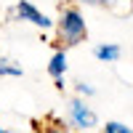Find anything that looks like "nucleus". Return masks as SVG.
Instances as JSON below:
<instances>
[{
    "label": "nucleus",
    "instance_id": "10",
    "mask_svg": "<svg viewBox=\"0 0 133 133\" xmlns=\"http://www.w3.org/2000/svg\"><path fill=\"white\" fill-rule=\"evenodd\" d=\"M77 3H85V5H109L112 0H77Z\"/></svg>",
    "mask_w": 133,
    "mask_h": 133
},
{
    "label": "nucleus",
    "instance_id": "11",
    "mask_svg": "<svg viewBox=\"0 0 133 133\" xmlns=\"http://www.w3.org/2000/svg\"><path fill=\"white\" fill-rule=\"evenodd\" d=\"M0 133H11V130H5V128H0Z\"/></svg>",
    "mask_w": 133,
    "mask_h": 133
},
{
    "label": "nucleus",
    "instance_id": "5",
    "mask_svg": "<svg viewBox=\"0 0 133 133\" xmlns=\"http://www.w3.org/2000/svg\"><path fill=\"white\" fill-rule=\"evenodd\" d=\"M96 59L98 61H117L120 59V45L115 43H101V45H96Z\"/></svg>",
    "mask_w": 133,
    "mask_h": 133
},
{
    "label": "nucleus",
    "instance_id": "6",
    "mask_svg": "<svg viewBox=\"0 0 133 133\" xmlns=\"http://www.w3.org/2000/svg\"><path fill=\"white\" fill-rule=\"evenodd\" d=\"M0 75H3V77H21V66H16L14 61L0 59Z\"/></svg>",
    "mask_w": 133,
    "mask_h": 133
},
{
    "label": "nucleus",
    "instance_id": "2",
    "mask_svg": "<svg viewBox=\"0 0 133 133\" xmlns=\"http://www.w3.org/2000/svg\"><path fill=\"white\" fill-rule=\"evenodd\" d=\"M69 123L77 130H91L96 125V115H93V109L88 107L83 98H72L69 101Z\"/></svg>",
    "mask_w": 133,
    "mask_h": 133
},
{
    "label": "nucleus",
    "instance_id": "7",
    "mask_svg": "<svg viewBox=\"0 0 133 133\" xmlns=\"http://www.w3.org/2000/svg\"><path fill=\"white\" fill-rule=\"evenodd\" d=\"M104 133H133L128 125H123V123H107L104 125Z\"/></svg>",
    "mask_w": 133,
    "mask_h": 133
},
{
    "label": "nucleus",
    "instance_id": "3",
    "mask_svg": "<svg viewBox=\"0 0 133 133\" xmlns=\"http://www.w3.org/2000/svg\"><path fill=\"white\" fill-rule=\"evenodd\" d=\"M16 16H19L21 21H29V24L40 27V29H48V27L53 24V21H51L45 14H43L40 8H35L29 0H19V3H16Z\"/></svg>",
    "mask_w": 133,
    "mask_h": 133
},
{
    "label": "nucleus",
    "instance_id": "4",
    "mask_svg": "<svg viewBox=\"0 0 133 133\" xmlns=\"http://www.w3.org/2000/svg\"><path fill=\"white\" fill-rule=\"evenodd\" d=\"M48 72H51L53 80H56V77H64V72H66V53H64V51H56V53L51 56Z\"/></svg>",
    "mask_w": 133,
    "mask_h": 133
},
{
    "label": "nucleus",
    "instance_id": "9",
    "mask_svg": "<svg viewBox=\"0 0 133 133\" xmlns=\"http://www.w3.org/2000/svg\"><path fill=\"white\" fill-rule=\"evenodd\" d=\"M40 133H64V128H61V125H43Z\"/></svg>",
    "mask_w": 133,
    "mask_h": 133
},
{
    "label": "nucleus",
    "instance_id": "8",
    "mask_svg": "<svg viewBox=\"0 0 133 133\" xmlns=\"http://www.w3.org/2000/svg\"><path fill=\"white\" fill-rule=\"evenodd\" d=\"M75 91H77V96H93L96 91H93V85H88V83H77L75 85Z\"/></svg>",
    "mask_w": 133,
    "mask_h": 133
},
{
    "label": "nucleus",
    "instance_id": "1",
    "mask_svg": "<svg viewBox=\"0 0 133 133\" xmlns=\"http://www.w3.org/2000/svg\"><path fill=\"white\" fill-rule=\"evenodd\" d=\"M88 35V27H85V19L80 14V8H64L61 16L56 21V37L64 45H80Z\"/></svg>",
    "mask_w": 133,
    "mask_h": 133
}]
</instances>
